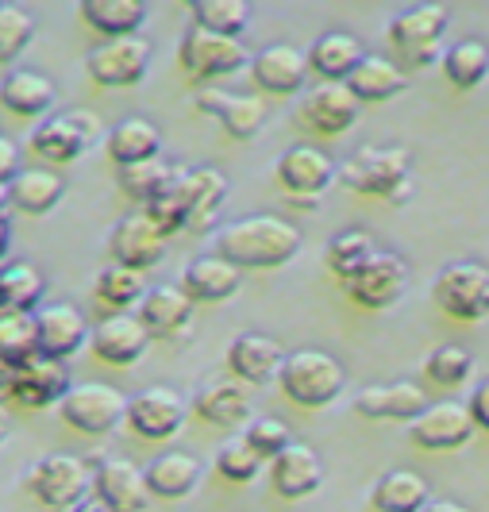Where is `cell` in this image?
<instances>
[{"label": "cell", "instance_id": "obj_23", "mask_svg": "<svg viewBox=\"0 0 489 512\" xmlns=\"http://www.w3.org/2000/svg\"><path fill=\"white\" fill-rule=\"evenodd\" d=\"M301 116L320 135H343V131H351L359 124V101H355V93L347 85L324 81L301 101Z\"/></svg>", "mask_w": 489, "mask_h": 512}, {"label": "cell", "instance_id": "obj_38", "mask_svg": "<svg viewBox=\"0 0 489 512\" xmlns=\"http://www.w3.org/2000/svg\"><path fill=\"white\" fill-rule=\"evenodd\" d=\"M8 189H12V208H20L27 216H47L62 201L66 181L51 170H20Z\"/></svg>", "mask_w": 489, "mask_h": 512}, {"label": "cell", "instance_id": "obj_40", "mask_svg": "<svg viewBox=\"0 0 489 512\" xmlns=\"http://www.w3.org/2000/svg\"><path fill=\"white\" fill-rule=\"evenodd\" d=\"M178 174H181V166L166 162V158H151V162H139V166H124V170H116V181H120V189L128 193L131 201L151 205V201H155L158 193L178 178Z\"/></svg>", "mask_w": 489, "mask_h": 512}, {"label": "cell", "instance_id": "obj_1", "mask_svg": "<svg viewBox=\"0 0 489 512\" xmlns=\"http://www.w3.org/2000/svg\"><path fill=\"white\" fill-rule=\"evenodd\" d=\"M216 255L239 270H278L301 255V231L282 216H247L216 231Z\"/></svg>", "mask_w": 489, "mask_h": 512}, {"label": "cell", "instance_id": "obj_42", "mask_svg": "<svg viewBox=\"0 0 489 512\" xmlns=\"http://www.w3.org/2000/svg\"><path fill=\"white\" fill-rule=\"evenodd\" d=\"M39 355L35 312H0V359L20 366Z\"/></svg>", "mask_w": 489, "mask_h": 512}, {"label": "cell", "instance_id": "obj_9", "mask_svg": "<svg viewBox=\"0 0 489 512\" xmlns=\"http://www.w3.org/2000/svg\"><path fill=\"white\" fill-rule=\"evenodd\" d=\"M89 77L101 89H128L139 85L147 70H151V43L143 35H128V39H104L101 47H93L85 58Z\"/></svg>", "mask_w": 489, "mask_h": 512}, {"label": "cell", "instance_id": "obj_56", "mask_svg": "<svg viewBox=\"0 0 489 512\" xmlns=\"http://www.w3.org/2000/svg\"><path fill=\"white\" fill-rule=\"evenodd\" d=\"M4 205H12V189L8 185H0V212H4Z\"/></svg>", "mask_w": 489, "mask_h": 512}, {"label": "cell", "instance_id": "obj_48", "mask_svg": "<svg viewBox=\"0 0 489 512\" xmlns=\"http://www.w3.org/2000/svg\"><path fill=\"white\" fill-rule=\"evenodd\" d=\"M424 374L436 385H443V389H455V385H463L466 378L474 374V355H470L466 347L443 343V347H436V351L424 359Z\"/></svg>", "mask_w": 489, "mask_h": 512}, {"label": "cell", "instance_id": "obj_53", "mask_svg": "<svg viewBox=\"0 0 489 512\" xmlns=\"http://www.w3.org/2000/svg\"><path fill=\"white\" fill-rule=\"evenodd\" d=\"M70 512H112V509H108V501H104V497L89 493V497H81V501Z\"/></svg>", "mask_w": 489, "mask_h": 512}, {"label": "cell", "instance_id": "obj_37", "mask_svg": "<svg viewBox=\"0 0 489 512\" xmlns=\"http://www.w3.org/2000/svg\"><path fill=\"white\" fill-rule=\"evenodd\" d=\"M43 293H47V278L31 262L0 266V312H39Z\"/></svg>", "mask_w": 489, "mask_h": 512}, {"label": "cell", "instance_id": "obj_31", "mask_svg": "<svg viewBox=\"0 0 489 512\" xmlns=\"http://www.w3.org/2000/svg\"><path fill=\"white\" fill-rule=\"evenodd\" d=\"M158 151H162V131L151 120H143V116H128V120H120L116 128L108 131V158L116 162V170L162 158Z\"/></svg>", "mask_w": 489, "mask_h": 512}, {"label": "cell", "instance_id": "obj_46", "mask_svg": "<svg viewBox=\"0 0 489 512\" xmlns=\"http://www.w3.org/2000/svg\"><path fill=\"white\" fill-rule=\"evenodd\" d=\"M262 466H266V459H262L243 436H232L220 451H216V470H220V478H228V482H235V486L255 482Z\"/></svg>", "mask_w": 489, "mask_h": 512}, {"label": "cell", "instance_id": "obj_49", "mask_svg": "<svg viewBox=\"0 0 489 512\" xmlns=\"http://www.w3.org/2000/svg\"><path fill=\"white\" fill-rule=\"evenodd\" d=\"M243 439H247L266 462H274L285 447L293 443L289 428H285V420H278V416H255V420L243 428Z\"/></svg>", "mask_w": 489, "mask_h": 512}, {"label": "cell", "instance_id": "obj_34", "mask_svg": "<svg viewBox=\"0 0 489 512\" xmlns=\"http://www.w3.org/2000/svg\"><path fill=\"white\" fill-rule=\"evenodd\" d=\"M193 409L201 420L208 424H216V428H247L255 416H251V401H247V393L239 389L235 382H212L205 385L197 397H193Z\"/></svg>", "mask_w": 489, "mask_h": 512}, {"label": "cell", "instance_id": "obj_10", "mask_svg": "<svg viewBox=\"0 0 489 512\" xmlns=\"http://www.w3.org/2000/svg\"><path fill=\"white\" fill-rule=\"evenodd\" d=\"M185 397L170 385H147L139 389L135 397H128V424L135 436L162 443V439L178 436L181 424H185Z\"/></svg>", "mask_w": 489, "mask_h": 512}, {"label": "cell", "instance_id": "obj_20", "mask_svg": "<svg viewBox=\"0 0 489 512\" xmlns=\"http://www.w3.org/2000/svg\"><path fill=\"white\" fill-rule=\"evenodd\" d=\"M147 343H151L147 324H143L139 316H131V312H112V316H104L101 324L93 328V339H89V347L97 351V359L112 362V366H131V362H139L143 351H147Z\"/></svg>", "mask_w": 489, "mask_h": 512}, {"label": "cell", "instance_id": "obj_44", "mask_svg": "<svg viewBox=\"0 0 489 512\" xmlns=\"http://www.w3.org/2000/svg\"><path fill=\"white\" fill-rule=\"evenodd\" d=\"M143 216L155 224L162 235H178L189 228V193H185V170L158 193L151 205H143Z\"/></svg>", "mask_w": 489, "mask_h": 512}, {"label": "cell", "instance_id": "obj_55", "mask_svg": "<svg viewBox=\"0 0 489 512\" xmlns=\"http://www.w3.org/2000/svg\"><path fill=\"white\" fill-rule=\"evenodd\" d=\"M420 512H470L466 505H459V501H428Z\"/></svg>", "mask_w": 489, "mask_h": 512}, {"label": "cell", "instance_id": "obj_51", "mask_svg": "<svg viewBox=\"0 0 489 512\" xmlns=\"http://www.w3.org/2000/svg\"><path fill=\"white\" fill-rule=\"evenodd\" d=\"M470 416H474V424L489 432V378L482 385H474V397H470Z\"/></svg>", "mask_w": 489, "mask_h": 512}, {"label": "cell", "instance_id": "obj_29", "mask_svg": "<svg viewBox=\"0 0 489 512\" xmlns=\"http://www.w3.org/2000/svg\"><path fill=\"white\" fill-rule=\"evenodd\" d=\"M201 459L189 455V451H166L158 459L147 462V486H151V497H162V501H181L189 497L197 482H201Z\"/></svg>", "mask_w": 489, "mask_h": 512}, {"label": "cell", "instance_id": "obj_17", "mask_svg": "<svg viewBox=\"0 0 489 512\" xmlns=\"http://www.w3.org/2000/svg\"><path fill=\"white\" fill-rule=\"evenodd\" d=\"M108 251L112 258L120 262V266H128V270H139V274H147L151 266L162 262L166 255V235L139 212V216H124L112 235H108Z\"/></svg>", "mask_w": 489, "mask_h": 512}, {"label": "cell", "instance_id": "obj_3", "mask_svg": "<svg viewBox=\"0 0 489 512\" xmlns=\"http://www.w3.org/2000/svg\"><path fill=\"white\" fill-rule=\"evenodd\" d=\"M409 154L401 147H362L347 166H339V181L362 193V197H389V201H405L409 193Z\"/></svg>", "mask_w": 489, "mask_h": 512}, {"label": "cell", "instance_id": "obj_36", "mask_svg": "<svg viewBox=\"0 0 489 512\" xmlns=\"http://www.w3.org/2000/svg\"><path fill=\"white\" fill-rule=\"evenodd\" d=\"M428 501V482L416 470H389L370 493V505L378 512H420Z\"/></svg>", "mask_w": 489, "mask_h": 512}, {"label": "cell", "instance_id": "obj_21", "mask_svg": "<svg viewBox=\"0 0 489 512\" xmlns=\"http://www.w3.org/2000/svg\"><path fill=\"white\" fill-rule=\"evenodd\" d=\"M282 362H285L282 343L262 332H243L239 339H232V347H228V370L247 385L274 382V378L282 374Z\"/></svg>", "mask_w": 489, "mask_h": 512}, {"label": "cell", "instance_id": "obj_50", "mask_svg": "<svg viewBox=\"0 0 489 512\" xmlns=\"http://www.w3.org/2000/svg\"><path fill=\"white\" fill-rule=\"evenodd\" d=\"M16 174H20V147L8 135H0V185H12Z\"/></svg>", "mask_w": 489, "mask_h": 512}, {"label": "cell", "instance_id": "obj_6", "mask_svg": "<svg viewBox=\"0 0 489 512\" xmlns=\"http://www.w3.org/2000/svg\"><path fill=\"white\" fill-rule=\"evenodd\" d=\"M27 489L39 497L43 509H74L81 497L93 493V470L78 455H47L31 466Z\"/></svg>", "mask_w": 489, "mask_h": 512}, {"label": "cell", "instance_id": "obj_52", "mask_svg": "<svg viewBox=\"0 0 489 512\" xmlns=\"http://www.w3.org/2000/svg\"><path fill=\"white\" fill-rule=\"evenodd\" d=\"M12 378H16V366L0 359V401H12Z\"/></svg>", "mask_w": 489, "mask_h": 512}, {"label": "cell", "instance_id": "obj_2", "mask_svg": "<svg viewBox=\"0 0 489 512\" xmlns=\"http://www.w3.org/2000/svg\"><path fill=\"white\" fill-rule=\"evenodd\" d=\"M278 385L301 409H328L347 385V370L328 351H293L285 355Z\"/></svg>", "mask_w": 489, "mask_h": 512}, {"label": "cell", "instance_id": "obj_19", "mask_svg": "<svg viewBox=\"0 0 489 512\" xmlns=\"http://www.w3.org/2000/svg\"><path fill=\"white\" fill-rule=\"evenodd\" d=\"M93 493L104 497L112 512H147L151 505L147 474L128 459H104L93 470Z\"/></svg>", "mask_w": 489, "mask_h": 512}, {"label": "cell", "instance_id": "obj_33", "mask_svg": "<svg viewBox=\"0 0 489 512\" xmlns=\"http://www.w3.org/2000/svg\"><path fill=\"white\" fill-rule=\"evenodd\" d=\"M185 193H189V231H208L228 201V178L216 166L185 170Z\"/></svg>", "mask_w": 489, "mask_h": 512}, {"label": "cell", "instance_id": "obj_18", "mask_svg": "<svg viewBox=\"0 0 489 512\" xmlns=\"http://www.w3.org/2000/svg\"><path fill=\"white\" fill-rule=\"evenodd\" d=\"M35 328H39V355L66 362L78 355L81 347L93 339V328L85 324L81 308L74 305H47L35 312Z\"/></svg>", "mask_w": 489, "mask_h": 512}, {"label": "cell", "instance_id": "obj_54", "mask_svg": "<svg viewBox=\"0 0 489 512\" xmlns=\"http://www.w3.org/2000/svg\"><path fill=\"white\" fill-rule=\"evenodd\" d=\"M8 247H12V224H8L4 212H0V262L8 258Z\"/></svg>", "mask_w": 489, "mask_h": 512}, {"label": "cell", "instance_id": "obj_15", "mask_svg": "<svg viewBox=\"0 0 489 512\" xmlns=\"http://www.w3.org/2000/svg\"><path fill=\"white\" fill-rule=\"evenodd\" d=\"M251 77L262 93L274 97H293L305 89L309 77V54L289 47V43H270L251 58Z\"/></svg>", "mask_w": 489, "mask_h": 512}, {"label": "cell", "instance_id": "obj_39", "mask_svg": "<svg viewBox=\"0 0 489 512\" xmlns=\"http://www.w3.org/2000/svg\"><path fill=\"white\" fill-rule=\"evenodd\" d=\"M443 74L455 89H478L489 77V47L482 39H459L443 51Z\"/></svg>", "mask_w": 489, "mask_h": 512}, {"label": "cell", "instance_id": "obj_30", "mask_svg": "<svg viewBox=\"0 0 489 512\" xmlns=\"http://www.w3.org/2000/svg\"><path fill=\"white\" fill-rule=\"evenodd\" d=\"M54 81L39 70H8L4 81H0V104L12 112V116H43L54 108Z\"/></svg>", "mask_w": 489, "mask_h": 512}, {"label": "cell", "instance_id": "obj_27", "mask_svg": "<svg viewBox=\"0 0 489 512\" xmlns=\"http://www.w3.org/2000/svg\"><path fill=\"white\" fill-rule=\"evenodd\" d=\"M305 54H309L312 74H320L324 81H332V85H347V77L355 74L359 62L366 58V47H362L355 35H347V31H328Z\"/></svg>", "mask_w": 489, "mask_h": 512}, {"label": "cell", "instance_id": "obj_11", "mask_svg": "<svg viewBox=\"0 0 489 512\" xmlns=\"http://www.w3.org/2000/svg\"><path fill=\"white\" fill-rule=\"evenodd\" d=\"M343 285H347L355 305L389 308L401 301V293L409 285V266H405V258L393 255V251H374L362 262V270H355Z\"/></svg>", "mask_w": 489, "mask_h": 512}, {"label": "cell", "instance_id": "obj_45", "mask_svg": "<svg viewBox=\"0 0 489 512\" xmlns=\"http://www.w3.org/2000/svg\"><path fill=\"white\" fill-rule=\"evenodd\" d=\"M378 247H374V239L366 235V231H339L332 243H328V255H324V262H328V270H332L335 278H351L355 270H362V262L374 255Z\"/></svg>", "mask_w": 489, "mask_h": 512}, {"label": "cell", "instance_id": "obj_35", "mask_svg": "<svg viewBox=\"0 0 489 512\" xmlns=\"http://www.w3.org/2000/svg\"><path fill=\"white\" fill-rule=\"evenodd\" d=\"M81 20L104 39H128L147 20L143 0H81Z\"/></svg>", "mask_w": 489, "mask_h": 512}, {"label": "cell", "instance_id": "obj_8", "mask_svg": "<svg viewBox=\"0 0 489 512\" xmlns=\"http://www.w3.org/2000/svg\"><path fill=\"white\" fill-rule=\"evenodd\" d=\"M178 58L185 74L197 81H212V77L239 74L243 66H251L255 54L243 47V39H228V35H212L205 27H189L178 47Z\"/></svg>", "mask_w": 489, "mask_h": 512}, {"label": "cell", "instance_id": "obj_57", "mask_svg": "<svg viewBox=\"0 0 489 512\" xmlns=\"http://www.w3.org/2000/svg\"><path fill=\"white\" fill-rule=\"evenodd\" d=\"M4 439H8V416L0 412V443H4Z\"/></svg>", "mask_w": 489, "mask_h": 512}, {"label": "cell", "instance_id": "obj_5", "mask_svg": "<svg viewBox=\"0 0 489 512\" xmlns=\"http://www.w3.org/2000/svg\"><path fill=\"white\" fill-rule=\"evenodd\" d=\"M432 297L436 305L451 316V320H463V324H478L489 316V266L482 262H451L439 270L436 285H432Z\"/></svg>", "mask_w": 489, "mask_h": 512}, {"label": "cell", "instance_id": "obj_7", "mask_svg": "<svg viewBox=\"0 0 489 512\" xmlns=\"http://www.w3.org/2000/svg\"><path fill=\"white\" fill-rule=\"evenodd\" d=\"M447 8L443 4H412L389 20V43L409 66H432L439 62V39L447 27Z\"/></svg>", "mask_w": 489, "mask_h": 512}, {"label": "cell", "instance_id": "obj_32", "mask_svg": "<svg viewBox=\"0 0 489 512\" xmlns=\"http://www.w3.org/2000/svg\"><path fill=\"white\" fill-rule=\"evenodd\" d=\"M405 85H409L405 70H401L397 62L382 58V54H366V58L359 62V70L347 77V89L355 93V101L359 104L393 101L397 93H405Z\"/></svg>", "mask_w": 489, "mask_h": 512}, {"label": "cell", "instance_id": "obj_43", "mask_svg": "<svg viewBox=\"0 0 489 512\" xmlns=\"http://www.w3.org/2000/svg\"><path fill=\"white\" fill-rule=\"evenodd\" d=\"M93 289H97V301H104L108 308H131V305H143L147 278L139 270H128V266L112 262V266H104L101 274H97Z\"/></svg>", "mask_w": 489, "mask_h": 512}, {"label": "cell", "instance_id": "obj_16", "mask_svg": "<svg viewBox=\"0 0 489 512\" xmlns=\"http://www.w3.org/2000/svg\"><path fill=\"white\" fill-rule=\"evenodd\" d=\"M70 393V374L58 359L35 355L16 366L12 378V401H20L24 409H51L62 405V397Z\"/></svg>", "mask_w": 489, "mask_h": 512}, {"label": "cell", "instance_id": "obj_47", "mask_svg": "<svg viewBox=\"0 0 489 512\" xmlns=\"http://www.w3.org/2000/svg\"><path fill=\"white\" fill-rule=\"evenodd\" d=\"M35 39V16L20 4H0V62H16Z\"/></svg>", "mask_w": 489, "mask_h": 512}, {"label": "cell", "instance_id": "obj_4", "mask_svg": "<svg viewBox=\"0 0 489 512\" xmlns=\"http://www.w3.org/2000/svg\"><path fill=\"white\" fill-rule=\"evenodd\" d=\"M58 412H62V420H66L74 432L108 436V432H116V428L128 420V397H124L116 385L81 382V385H70V393L62 397Z\"/></svg>", "mask_w": 489, "mask_h": 512}, {"label": "cell", "instance_id": "obj_13", "mask_svg": "<svg viewBox=\"0 0 489 512\" xmlns=\"http://www.w3.org/2000/svg\"><path fill=\"white\" fill-rule=\"evenodd\" d=\"M474 416H470V405H459V401H439V405H428L416 420L409 424L412 443L424 447V451H459L470 443L474 436Z\"/></svg>", "mask_w": 489, "mask_h": 512}, {"label": "cell", "instance_id": "obj_41", "mask_svg": "<svg viewBox=\"0 0 489 512\" xmlns=\"http://www.w3.org/2000/svg\"><path fill=\"white\" fill-rule=\"evenodd\" d=\"M189 12H193L197 27H205L212 35H228V39H239L251 24L247 0H193Z\"/></svg>", "mask_w": 489, "mask_h": 512}, {"label": "cell", "instance_id": "obj_25", "mask_svg": "<svg viewBox=\"0 0 489 512\" xmlns=\"http://www.w3.org/2000/svg\"><path fill=\"white\" fill-rule=\"evenodd\" d=\"M355 409L370 420H416L428 409V397L416 382H393V385H366L355 397Z\"/></svg>", "mask_w": 489, "mask_h": 512}, {"label": "cell", "instance_id": "obj_14", "mask_svg": "<svg viewBox=\"0 0 489 512\" xmlns=\"http://www.w3.org/2000/svg\"><path fill=\"white\" fill-rule=\"evenodd\" d=\"M335 174L339 170H335L332 154H324L320 147H289L278 158V181L301 205H312L316 197H324V189L332 185Z\"/></svg>", "mask_w": 489, "mask_h": 512}, {"label": "cell", "instance_id": "obj_12", "mask_svg": "<svg viewBox=\"0 0 489 512\" xmlns=\"http://www.w3.org/2000/svg\"><path fill=\"white\" fill-rule=\"evenodd\" d=\"M97 131H101V120L93 112H62V116H51V120H43L39 128L31 131L27 147L35 154H43L47 162H74V158L89 151Z\"/></svg>", "mask_w": 489, "mask_h": 512}, {"label": "cell", "instance_id": "obj_28", "mask_svg": "<svg viewBox=\"0 0 489 512\" xmlns=\"http://www.w3.org/2000/svg\"><path fill=\"white\" fill-rule=\"evenodd\" d=\"M139 320L151 335H181L193 320V297L181 285H151L139 305Z\"/></svg>", "mask_w": 489, "mask_h": 512}, {"label": "cell", "instance_id": "obj_22", "mask_svg": "<svg viewBox=\"0 0 489 512\" xmlns=\"http://www.w3.org/2000/svg\"><path fill=\"white\" fill-rule=\"evenodd\" d=\"M197 108L208 112L232 139H255L266 124V104L247 93H224V89H205L197 93Z\"/></svg>", "mask_w": 489, "mask_h": 512}, {"label": "cell", "instance_id": "obj_24", "mask_svg": "<svg viewBox=\"0 0 489 512\" xmlns=\"http://www.w3.org/2000/svg\"><path fill=\"white\" fill-rule=\"evenodd\" d=\"M270 482L285 501H301L320 489L324 482V462L309 443H289L278 459L270 462Z\"/></svg>", "mask_w": 489, "mask_h": 512}, {"label": "cell", "instance_id": "obj_26", "mask_svg": "<svg viewBox=\"0 0 489 512\" xmlns=\"http://www.w3.org/2000/svg\"><path fill=\"white\" fill-rule=\"evenodd\" d=\"M239 282H243V270L220 255H197L181 274V289L193 297V305L197 301H208V305L228 301L239 293Z\"/></svg>", "mask_w": 489, "mask_h": 512}]
</instances>
